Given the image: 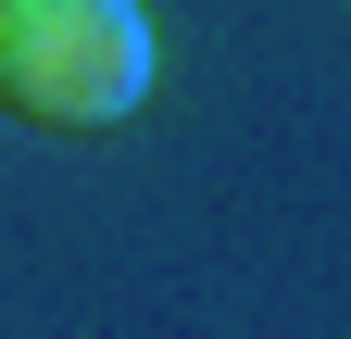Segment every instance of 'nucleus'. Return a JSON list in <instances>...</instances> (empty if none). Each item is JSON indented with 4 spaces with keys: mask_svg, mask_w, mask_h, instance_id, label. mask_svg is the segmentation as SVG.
I'll return each mask as SVG.
<instances>
[{
    "mask_svg": "<svg viewBox=\"0 0 351 339\" xmlns=\"http://www.w3.org/2000/svg\"><path fill=\"white\" fill-rule=\"evenodd\" d=\"M151 13L138 0H0V113L101 139L151 101Z\"/></svg>",
    "mask_w": 351,
    "mask_h": 339,
    "instance_id": "1",
    "label": "nucleus"
}]
</instances>
